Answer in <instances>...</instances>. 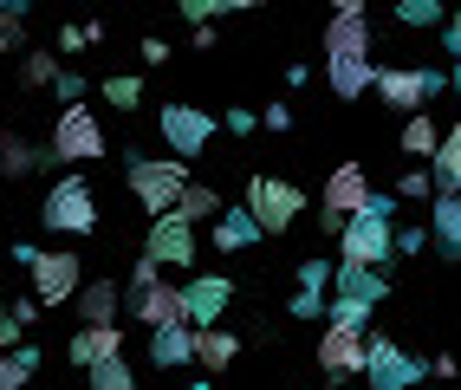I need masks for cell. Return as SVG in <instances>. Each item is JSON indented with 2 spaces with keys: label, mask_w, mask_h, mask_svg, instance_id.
Here are the masks:
<instances>
[{
  "label": "cell",
  "mask_w": 461,
  "mask_h": 390,
  "mask_svg": "<svg viewBox=\"0 0 461 390\" xmlns=\"http://www.w3.org/2000/svg\"><path fill=\"white\" fill-rule=\"evenodd\" d=\"M338 254H345L351 267H384L396 254V222L364 202L357 215H345V228H338Z\"/></svg>",
  "instance_id": "1"
},
{
  "label": "cell",
  "mask_w": 461,
  "mask_h": 390,
  "mask_svg": "<svg viewBox=\"0 0 461 390\" xmlns=\"http://www.w3.org/2000/svg\"><path fill=\"white\" fill-rule=\"evenodd\" d=\"M182 183H189V163L182 157H137L131 150V195L149 208V215H169Z\"/></svg>",
  "instance_id": "2"
},
{
  "label": "cell",
  "mask_w": 461,
  "mask_h": 390,
  "mask_svg": "<svg viewBox=\"0 0 461 390\" xmlns=\"http://www.w3.org/2000/svg\"><path fill=\"white\" fill-rule=\"evenodd\" d=\"M40 222L52 234H91V228H98V195H91L85 176H59L52 195L40 202Z\"/></svg>",
  "instance_id": "3"
},
{
  "label": "cell",
  "mask_w": 461,
  "mask_h": 390,
  "mask_svg": "<svg viewBox=\"0 0 461 390\" xmlns=\"http://www.w3.org/2000/svg\"><path fill=\"white\" fill-rule=\"evenodd\" d=\"M91 157H104V124L91 117V104H66L52 124L46 163H91Z\"/></svg>",
  "instance_id": "4"
},
{
  "label": "cell",
  "mask_w": 461,
  "mask_h": 390,
  "mask_svg": "<svg viewBox=\"0 0 461 390\" xmlns=\"http://www.w3.org/2000/svg\"><path fill=\"white\" fill-rule=\"evenodd\" d=\"M299 208H305V189L286 183V176H254L248 183V215L260 234H286L299 222Z\"/></svg>",
  "instance_id": "5"
},
{
  "label": "cell",
  "mask_w": 461,
  "mask_h": 390,
  "mask_svg": "<svg viewBox=\"0 0 461 390\" xmlns=\"http://www.w3.org/2000/svg\"><path fill=\"white\" fill-rule=\"evenodd\" d=\"M371 85H377V98H384L390 111H422V98H436L448 78H442L436 66H422V72H416V66H377Z\"/></svg>",
  "instance_id": "6"
},
{
  "label": "cell",
  "mask_w": 461,
  "mask_h": 390,
  "mask_svg": "<svg viewBox=\"0 0 461 390\" xmlns=\"http://www.w3.org/2000/svg\"><path fill=\"white\" fill-rule=\"evenodd\" d=\"M364 202H371V176H364L357 163H338V169L325 176V195H319V228L338 234V228H345V215H357Z\"/></svg>",
  "instance_id": "7"
},
{
  "label": "cell",
  "mask_w": 461,
  "mask_h": 390,
  "mask_svg": "<svg viewBox=\"0 0 461 390\" xmlns=\"http://www.w3.org/2000/svg\"><path fill=\"white\" fill-rule=\"evenodd\" d=\"M364 377H371V390H410V384H422V365L396 339L371 332L364 339Z\"/></svg>",
  "instance_id": "8"
},
{
  "label": "cell",
  "mask_w": 461,
  "mask_h": 390,
  "mask_svg": "<svg viewBox=\"0 0 461 390\" xmlns=\"http://www.w3.org/2000/svg\"><path fill=\"white\" fill-rule=\"evenodd\" d=\"M26 274H33V299H40V306H66V299L85 286V260L78 254H33Z\"/></svg>",
  "instance_id": "9"
},
{
  "label": "cell",
  "mask_w": 461,
  "mask_h": 390,
  "mask_svg": "<svg viewBox=\"0 0 461 390\" xmlns=\"http://www.w3.org/2000/svg\"><path fill=\"white\" fill-rule=\"evenodd\" d=\"M319 365L331 384H345L364 371V325H345V319H331L325 332H319Z\"/></svg>",
  "instance_id": "10"
},
{
  "label": "cell",
  "mask_w": 461,
  "mask_h": 390,
  "mask_svg": "<svg viewBox=\"0 0 461 390\" xmlns=\"http://www.w3.org/2000/svg\"><path fill=\"white\" fill-rule=\"evenodd\" d=\"M208 137H214V117L208 111H195V104H163V143H169V157H202L208 150Z\"/></svg>",
  "instance_id": "11"
},
{
  "label": "cell",
  "mask_w": 461,
  "mask_h": 390,
  "mask_svg": "<svg viewBox=\"0 0 461 390\" xmlns=\"http://www.w3.org/2000/svg\"><path fill=\"white\" fill-rule=\"evenodd\" d=\"M143 254L157 260V267H189V260H195V228L182 222V215H157V222H149Z\"/></svg>",
  "instance_id": "12"
},
{
  "label": "cell",
  "mask_w": 461,
  "mask_h": 390,
  "mask_svg": "<svg viewBox=\"0 0 461 390\" xmlns=\"http://www.w3.org/2000/svg\"><path fill=\"white\" fill-rule=\"evenodd\" d=\"M131 313L157 332V325H189V306H182V286H163V274L149 286H131Z\"/></svg>",
  "instance_id": "13"
},
{
  "label": "cell",
  "mask_w": 461,
  "mask_h": 390,
  "mask_svg": "<svg viewBox=\"0 0 461 390\" xmlns=\"http://www.w3.org/2000/svg\"><path fill=\"white\" fill-rule=\"evenodd\" d=\"M228 299H234V280L221 274H195L189 286H182V306H189V325H214L228 313Z\"/></svg>",
  "instance_id": "14"
},
{
  "label": "cell",
  "mask_w": 461,
  "mask_h": 390,
  "mask_svg": "<svg viewBox=\"0 0 461 390\" xmlns=\"http://www.w3.org/2000/svg\"><path fill=\"white\" fill-rule=\"evenodd\" d=\"M429 241H436L442 260H461V189L436 195V208H429Z\"/></svg>",
  "instance_id": "15"
},
{
  "label": "cell",
  "mask_w": 461,
  "mask_h": 390,
  "mask_svg": "<svg viewBox=\"0 0 461 390\" xmlns=\"http://www.w3.org/2000/svg\"><path fill=\"white\" fill-rule=\"evenodd\" d=\"M325 59H371V20H364V14H331Z\"/></svg>",
  "instance_id": "16"
},
{
  "label": "cell",
  "mask_w": 461,
  "mask_h": 390,
  "mask_svg": "<svg viewBox=\"0 0 461 390\" xmlns=\"http://www.w3.org/2000/svg\"><path fill=\"white\" fill-rule=\"evenodd\" d=\"M117 351H124V332H117V325H78V332H72V345H66V358H72V365H104V358H117Z\"/></svg>",
  "instance_id": "17"
},
{
  "label": "cell",
  "mask_w": 461,
  "mask_h": 390,
  "mask_svg": "<svg viewBox=\"0 0 461 390\" xmlns=\"http://www.w3.org/2000/svg\"><path fill=\"white\" fill-rule=\"evenodd\" d=\"M72 306L85 325H117V313H124V293H117V280H85L72 293Z\"/></svg>",
  "instance_id": "18"
},
{
  "label": "cell",
  "mask_w": 461,
  "mask_h": 390,
  "mask_svg": "<svg viewBox=\"0 0 461 390\" xmlns=\"http://www.w3.org/2000/svg\"><path fill=\"white\" fill-rule=\"evenodd\" d=\"M149 365L157 371L195 365V325H157V332H149Z\"/></svg>",
  "instance_id": "19"
},
{
  "label": "cell",
  "mask_w": 461,
  "mask_h": 390,
  "mask_svg": "<svg viewBox=\"0 0 461 390\" xmlns=\"http://www.w3.org/2000/svg\"><path fill=\"white\" fill-rule=\"evenodd\" d=\"M331 286H338V299H351V306H377V299L390 293V280H384V267H338L331 274Z\"/></svg>",
  "instance_id": "20"
},
{
  "label": "cell",
  "mask_w": 461,
  "mask_h": 390,
  "mask_svg": "<svg viewBox=\"0 0 461 390\" xmlns=\"http://www.w3.org/2000/svg\"><path fill=\"white\" fill-rule=\"evenodd\" d=\"M240 358V339L228 332V325H195V365H208V371H228Z\"/></svg>",
  "instance_id": "21"
},
{
  "label": "cell",
  "mask_w": 461,
  "mask_h": 390,
  "mask_svg": "<svg viewBox=\"0 0 461 390\" xmlns=\"http://www.w3.org/2000/svg\"><path fill=\"white\" fill-rule=\"evenodd\" d=\"M254 241H260V228H254L248 208H221V215H214V248H221V254H240Z\"/></svg>",
  "instance_id": "22"
},
{
  "label": "cell",
  "mask_w": 461,
  "mask_h": 390,
  "mask_svg": "<svg viewBox=\"0 0 461 390\" xmlns=\"http://www.w3.org/2000/svg\"><path fill=\"white\" fill-rule=\"evenodd\" d=\"M371 59H325V78H331V92L338 98H364V92H371Z\"/></svg>",
  "instance_id": "23"
},
{
  "label": "cell",
  "mask_w": 461,
  "mask_h": 390,
  "mask_svg": "<svg viewBox=\"0 0 461 390\" xmlns=\"http://www.w3.org/2000/svg\"><path fill=\"white\" fill-rule=\"evenodd\" d=\"M429 157H436V163H429V176H436V189H461V124H455V131H442Z\"/></svg>",
  "instance_id": "24"
},
{
  "label": "cell",
  "mask_w": 461,
  "mask_h": 390,
  "mask_svg": "<svg viewBox=\"0 0 461 390\" xmlns=\"http://www.w3.org/2000/svg\"><path fill=\"white\" fill-rule=\"evenodd\" d=\"M169 215H182V222H214V215H221V189H208V183H182V195H176V208H169Z\"/></svg>",
  "instance_id": "25"
},
{
  "label": "cell",
  "mask_w": 461,
  "mask_h": 390,
  "mask_svg": "<svg viewBox=\"0 0 461 390\" xmlns=\"http://www.w3.org/2000/svg\"><path fill=\"white\" fill-rule=\"evenodd\" d=\"M46 163V150H33L26 137H14V131H0V176H33Z\"/></svg>",
  "instance_id": "26"
},
{
  "label": "cell",
  "mask_w": 461,
  "mask_h": 390,
  "mask_svg": "<svg viewBox=\"0 0 461 390\" xmlns=\"http://www.w3.org/2000/svg\"><path fill=\"white\" fill-rule=\"evenodd\" d=\"M40 371V351L33 345H14V351H0V390H20L26 377Z\"/></svg>",
  "instance_id": "27"
},
{
  "label": "cell",
  "mask_w": 461,
  "mask_h": 390,
  "mask_svg": "<svg viewBox=\"0 0 461 390\" xmlns=\"http://www.w3.org/2000/svg\"><path fill=\"white\" fill-rule=\"evenodd\" d=\"M91 390H137V371L124 365V351L104 358V365H91Z\"/></svg>",
  "instance_id": "28"
},
{
  "label": "cell",
  "mask_w": 461,
  "mask_h": 390,
  "mask_svg": "<svg viewBox=\"0 0 461 390\" xmlns=\"http://www.w3.org/2000/svg\"><path fill=\"white\" fill-rule=\"evenodd\" d=\"M436 117H429V111H410V124H403V150H410V157H429V150H436Z\"/></svg>",
  "instance_id": "29"
},
{
  "label": "cell",
  "mask_w": 461,
  "mask_h": 390,
  "mask_svg": "<svg viewBox=\"0 0 461 390\" xmlns=\"http://www.w3.org/2000/svg\"><path fill=\"white\" fill-rule=\"evenodd\" d=\"M59 78V59L52 52H26L20 59V85H26V92H40V85H52Z\"/></svg>",
  "instance_id": "30"
},
{
  "label": "cell",
  "mask_w": 461,
  "mask_h": 390,
  "mask_svg": "<svg viewBox=\"0 0 461 390\" xmlns=\"http://www.w3.org/2000/svg\"><path fill=\"white\" fill-rule=\"evenodd\" d=\"M396 20H403V26H442L448 7H442V0H396Z\"/></svg>",
  "instance_id": "31"
},
{
  "label": "cell",
  "mask_w": 461,
  "mask_h": 390,
  "mask_svg": "<svg viewBox=\"0 0 461 390\" xmlns=\"http://www.w3.org/2000/svg\"><path fill=\"white\" fill-rule=\"evenodd\" d=\"M104 98H111L117 111H137V104H143V85H137L131 72H117V78H104Z\"/></svg>",
  "instance_id": "32"
},
{
  "label": "cell",
  "mask_w": 461,
  "mask_h": 390,
  "mask_svg": "<svg viewBox=\"0 0 461 390\" xmlns=\"http://www.w3.org/2000/svg\"><path fill=\"white\" fill-rule=\"evenodd\" d=\"M396 195H403V202H429V195H436V176H429V169H403Z\"/></svg>",
  "instance_id": "33"
},
{
  "label": "cell",
  "mask_w": 461,
  "mask_h": 390,
  "mask_svg": "<svg viewBox=\"0 0 461 390\" xmlns=\"http://www.w3.org/2000/svg\"><path fill=\"white\" fill-rule=\"evenodd\" d=\"M299 286H305V293H325V286H331V260H319V254L299 260Z\"/></svg>",
  "instance_id": "34"
},
{
  "label": "cell",
  "mask_w": 461,
  "mask_h": 390,
  "mask_svg": "<svg viewBox=\"0 0 461 390\" xmlns=\"http://www.w3.org/2000/svg\"><path fill=\"white\" fill-rule=\"evenodd\" d=\"M26 40V14H0V52H14Z\"/></svg>",
  "instance_id": "35"
},
{
  "label": "cell",
  "mask_w": 461,
  "mask_h": 390,
  "mask_svg": "<svg viewBox=\"0 0 461 390\" xmlns=\"http://www.w3.org/2000/svg\"><path fill=\"white\" fill-rule=\"evenodd\" d=\"M52 92L66 98V104H78V98H85V72H59V78H52Z\"/></svg>",
  "instance_id": "36"
},
{
  "label": "cell",
  "mask_w": 461,
  "mask_h": 390,
  "mask_svg": "<svg viewBox=\"0 0 461 390\" xmlns=\"http://www.w3.org/2000/svg\"><path fill=\"white\" fill-rule=\"evenodd\" d=\"M286 313H293V319H319V313H325V293H305V286H299V299H293Z\"/></svg>",
  "instance_id": "37"
},
{
  "label": "cell",
  "mask_w": 461,
  "mask_h": 390,
  "mask_svg": "<svg viewBox=\"0 0 461 390\" xmlns=\"http://www.w3.org/2000/svg\"><path fill=\"white\" fill-rule=\"evenodd\" d=\"M137 59H143V66H163V59H169V40H157V33H149V40L137 46Z\"/></svg>",
  "instance_id": "38"
},
{
  "label": "cell",
  "mask_w": 461,
  "mask_h": 390,
  "mask_svg": "<svg viewBox=\"0 0 461 390\" xmlns=\"http://www.w3.org/2000/svg\"><path fill=\"white\" fill-rule=\"evenodd\" d=\"M176 7L189 14V20H214V14H221V0H176Z\"/></svg>",
  "instance_id": "39"
},
{
  "label": "cell",
  "mask_w": 461,
  "mask_h": 390,
  "mask_svg": "<svg viewBox=\"0 0 461 390\" xmlns=\"http://www.w3.org/2000/svg\"><path fill=\"white\" fill-rule=\"evenodd\" d=\"M422 241H429L422 228H396V254H422Z\"/></svg>",
  "instance_id": "40"
},
{
  "label": "cell",
  "mask_w": 461,
  "mask_h": 390,
  "mask_svg": "<svg viewBox=\"0 0 461 390\" xmlns=\"http://www.w3.org/2000/svg\"><path fill=\"white\" fill-rule=\"evenodd\" d=\"M163 274V267L157 260H149V254H137V267H131V286H149V280H157Z\"/></svg>",
  "instance_id": "41"
},
{
  "label": "cell",
  "mask_w": 461,
  "mask_h": 390,
  "mask_svg": "<svg viewBox=\"0 0 461 390\" xmlns=\"http://www.w3.org/2000/svg\"><path fill=\"white\" fill-rule=\"evenodd\" d=\"M20 332H26V325L7 313V319H0V351H14V345H20Z\"/></svg>",
  "instance_id": "42"
},
{
  "label": "cell",
  "mask_w": 461,
  "mask_h": 390,
  "mask_svg": "<svg viewBox=\"0 0 461 390\" xmlns=\"http://www.w3.org/2000/svg\"><path fill=\"white\" fill-rule=\"evenodd\" d=\"M78 46H91L85 26H59V52H78Z\"/></svg>",
  "instance_id": "43"
},
{
  "label": "cell",
  "mask_w": 461,
  "mask_h": 390,
  "mask_svg": "<svg viewBox=\"0 0 461 390\" xmlns=\"http://www.w3.org/2000/svg\"><path fill=\"white\" fill-rule=\"evenodd\" d=\"M422 371H429V377H442V384H448V377H455V371H461V365H455V358H448V351H442V358H429V365H422Z\"/></svg>",
  "instance_id": "44"
},
{
  "label": "cell",
  "mask_w": 461,
  "mask_h": 390,
  "mask_svg": "<svg viewBox=\"0 0 461 390\" xmlns=\"http://www.w3.org/2000/svg\"><path fill=\"white\" fill-rule=\"evenodd\" d=\"M267 131H293V111L286 104H267Z\"/></svg>",
  "instance_id": "45"
},
{
  "label": "cell",
  "mask_w": 461,
  "mask_h": 390,
  "mask_svg": "<svg viewBox=\"0 0 461 390\" xmlns=\"http://www.w3.org/2000/svg\"><path fill=\"white\" fill-rule=\"evenodd\" d=\"M228 131H234V137H248V131H254V111H240V104H234V111H228Z\"/></svg>",
  "instance_id": "46"
},
{
  "label": "cell",
  "mask_w": 461,
  "mask_h": 390,
  "mask_svg": "<svg viewBox=\"0 0 461 390\" xmlns=\"http://www.w3.org/2000/svg\"><path fill=\"white\" fill-rule=\"evenodd\" d=\"M448 52L461 59V0H455V20H448Z\"/></svg>",
  "instance_id": "47"
},
{
  "label": "cell",
  "mask_w": 461,
  "mask_h": 390,
  "mask_svg": "<svg viewBox=\"0 0 461 390\" xmlns=\"http://www.w3.org/2000/svg\"><path fill=\"white\" fill-rule=\"evenodd\" d=\"M248 7H260V0H221V14H248Z\"/></svg>",
  "instance_id": "48"
},
{
  "label": "cell",
  "mask_w": 461,
  "mask_h": 390,
  "mask_svg": "<svg viewBox=\"0 0 461 390\" xmlns=\"http://www.w3.org/2000/svg\"><path fill=\"white\" fill-rule=\"evenodd\" d=\"M331 14H364V0H331Z\"/></svg>",
  "instance_id": "49"
},
{
  "label": "cell",
  "mask_w": 461,
  "mask_h": 390,
  "mask_svg": "<svg viewBox=\"0 0 461 390\" xmlns=\"http://www.w3.org/2000/svg\"><path fill=\"white\" fill-rule=\"evenodd\" d=\"M0 7H7V14H26V7H33V0H0Z\"/></svg>",
  "instance_id": "50"
},
{
  "label": "cell",
  "mask_w": 461,
  "mask_h": 390,
  "mask_svg": "<svg viewBox=\"0 0 461 390\" xmlns=\"http://www.w3.org/2000/svg\"><path fill=\"white\" fill-rule=\"evenodd\" d=\"M455 98H461V59H455Z\"/></svg>",
  "instance_id": "51"
},
{
  "label": "cell",
  "mask_w": 461,
  "mask_h": 390,
  "mask_svg": "<svg viewBox=\"0 0 461 390\" xmlns=\"http://www.w3.org/2000/svg\"><path fill=\"white\" fill-rule=\"evenodd\" d=\"M195 390H208V384H195Z\"/></svg>",
  "instance_id": "52"
},
{
  "label": "cell",
  "mask_w": 461,
  "mask_h": 390,
  "mask_svg": "<svg viewBox=\"0 0 461 390\" xmlns=\"http://www.w3.org/2000/svg\"><path fill=\"white\" fill-rule=\"evenodd\" d=\"M0 14H7V7H0Z\"/></svg>",
  "instance_id": "53"
}]
</instances>
